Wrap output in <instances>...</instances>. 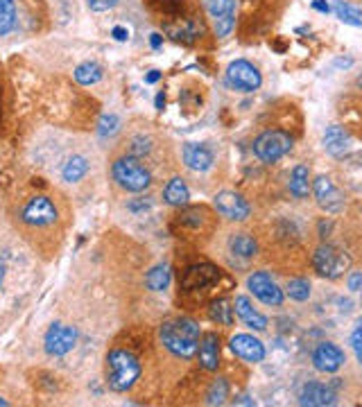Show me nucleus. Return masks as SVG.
Listing matches in <instances>:
<instances>
[{
	"label": "nucleus",
	"instance_id": "cd10ccee",
	"mask_svg": "<svg viewBox=\"0 0 362 407\" xmlns=\"http://www.w3.org/2000/svg\"><path fill=\"white\" fill-rule=\"evenodd\" d=\"M16 26V5L14 0H0V36L9 34Z\"/></svg>",
	"mask_w": 362,
	"mask_h": 407
},
{
	"label": "nucleus",
	"instance_id": "473e14b6",
	"mask_svg": "<svg viewBox=\"0 0 362 407\" xmlns=\"http://www.w3.org/2000/svg\"><path fill=\"white\" fill-rule=\"evenodd\" d=\"M120 3V0H89V7L93 11H107L111 7H116Z\"/></svg>",
	"mask_w": 362,
	"mask_h": 407
},
{
	"label": "nucleus",
	"instance_id": "2eb2a0df",
	"mask_svg": "<svg viewBox=\"0 0 362 407\" xmlns=\"http://www.w3.org/2000/svg\"><path fill=\"white\" fill-rule=\"evenodd\" d=\"M299 403L308 407H324L335 403V391L324 382H308L299 394Z\"/></svg>",
	"mask_w": 362,
	"mask_h": 407
},
{
	"label": "nucleus",
	"instance_id": "7ed1b4c3",
	"mask_svg": "<svg viewBox=\"0 0 362 407\" xmlns=\"http://www.w3.org/2000/svg\"><path fill=\"white\" fill-rule=\"evenodd\" d=\"M111 177L127 192H143L152 183V172L145 168L141 158L132 154H122L111 163Z\"/></svg>",
	"mask_w": 362,
	"mask_h": 407
},
{
	"label": "nucleus",
	"instance_id": "4468645a",
	"mask_svg": "<svg viewBox=\"0 0 362 407\" xmlns=\"http://www.w3.org/2000/svg\"><path fill=\"white\" fill-rule=\"evenodd\" d=\"M231 351L243 357L245 362H263L265 357V347L263 342L256 340L254 335H245V332H238V335H233L231 342H229Z\"/></svg>",
	"mask_w": 362,
	"mask_h": 407
},
{
	"label": "nucleus",
	"instance_id": "4be33fe9",
	"mask_svg": "<svg viewBox=\"0 0 362 407\" xmlns=\"http://www.w3.org/2000/svg\"><path fill=\"white\" fill-rule=\"evenodd\" d=\"M290 192L297 200H304L310 192V172L306 165H297L290 175Z\"/></svg>",
	"mask_w": 362,
	"mask_h": 407
},
{
	"label": "nucleus",
	"instance_id": "0eeeda50",
	"mask_svg": "<svg viewBox=\"0 0 362 407\" xmlns=\"http://www.w3.org/2000/svg\"><path fill=\"white\" fill-rule=\"evenodd\" d=\"M23 222L34 229L53 227L57 222V208L53 202H50V197H43V195L32 197L23 208Z\"/></svg>",
	"mask_w": 362,
	"mask_h": 407
},
{
	"label": "nucleus",
	"instance_id": "f03ea898",
	"mask_svg": "<svg viewBox=\"0 0 362 407\" xmlns=\"http://www.w3.org/2000/svg\"><path fill=\"white\" fill-rule=\"evenodd\" d=\"M109 367V389L111 391H127L134 387V382L141 378V362L132 351L116 349L107 355Z\"/></svg>",
	"mask_w": 362,
	"mask_h": 407
},
{
	"label": "nucleus",
	"instance_id": "393cba45",
	"mask_svg": "<svg viewBox=\"0 0 362 407\" xmlns=\"http://www.w3.org/2000/svg\"><path fill=\"white\" fill-rule=\"evenodd\" d=\"M75 80H78L82 86H91L102 80V66L95 64V61H84V64L75 68Z\"/></svg>",
	"mask_w": 362,
	"mask_h": 407
},
{
	"label": "nucleus",
	"instance_id": "c756f323",
	"mask_svg": "<svg viewBox=\"0 0 362 407\" xmlns=\"http://www.w3.org/2000/svg\"><path fill=\"white\" fill-rule=\"evenodd\" d=\"M285 292H288L290 299H294V301H306L310 297V283L306 278H292V281H288Z\"/></svg>",
	"mask_w": 362,
	"mask_h": 407
},
{
	"label": "nucleus",
	"instance_id": "b1692460",
	"mask_svg": "<svg viewBox=\"0 0 362 407\" xmlns=\"http://www.w3.org/2000/svg\"><path fill=\"white\" fill-rule=\"evenodd\" d=\"M86 172H89V161H86L84 156H73V158H68L64 170H61V177H64V181H68V183H75V181L84 179Z\"/></svg>",
	"mask_w": 362,
	"mask_h": 407
},
{
	"label": "nucleus",
	"instance_id": "1a4fd4ad",
	"mask_svg": "<svg viewBox=\"0 0 362 407\" xmlns=\"http://www.w3.org/2000/svg\"><path fill=\"white\" fill-rule=\"evenodd\" d=\"M215 211L227 217L231 222H243L249 217V213H252V208H249L247 200H243V197L238 192H231V190H222L215 195Z\"/></svg>",
	"mask_w": 362,
	"mask_h": 407
},
{
	"label": "nucleus",
	"instance_id": "f704fd0d",
	"mask_svg": "<svg viewBox=\"0 0 362 407\" xmlns=\"http://www.w3.org/2000/svg\"><path fill=\"white\" fill-rule=\"evenodd\" d=\"M310 3H313V7L317 11H321V14H329V11H331V7L326 3H321V0H310Z\"/></svg>",
	"mask_w": 362,
	"mask_h": 407
},
{
	"label": "nucleus",
	"instance_id": "2f4dec72",
	"mask_svg": "<svg viewBox=\"0 0 362 407\" xmlns=\"http://www.w3.org/2000/svg\"><path fill=\"white\" fill-rule=\"evenodd\" d=\"M351 347L356 351V357H358V362H362V326H358L353 330V335H351Z\"/></svg>",
	"mask_w": 362,
	"mask_h": 407
},
{
	"label": "nucleus",
	"instance_id": "58836bf2",
	"mask_svg": "<svg viewBox=\"0 0 362 407\" xmlns=\"http://www.w3.org/2000/svg\"><path fill=\"white\" fill-rule=\"evenodd\" d=\"M152 45H154V48H161V36H159V34H152Z\"/></svg>",
	"mask_w": 362,
	"mask_h": 407
},
{
	"label": "nucleus",
	"instance_id": "9d476101",
	"mask_svg": "<svg viewBox=\"0 0 362 407\" xmlns=\"http://www.w3.org/2000/svg\"><path fill=\"white\" fill-rule=\"evenodd\" d=\"M78 342V330L66 324H55L46 332V351L50 355H66Z\"/></svg>",
	"mask_w": 362,
	"mask_h": 407
},
{
	"label": "nucleus",
	"instance_id": "f3484780",
	"mask_svg": "<svg viewBox=\"0 0 362 407\" xmlns=\"http://www.w3.org/2000/svg\"><path fill=\"white\" fill-rule=\"evenodd\" d=\"M233 310H235V315L240 317V322L245 326L254 328V330H265L267 328V317L260 315L256 308L252 305V301H249L247 297H243V294H240V297H235Z\"/></svg>",
	"mask_w": 362,
	"mask_h": 407
},
{
	"label": "nucleus",
	"instance_id": "dca6fc26",
	"mask_svg": "<svg viewBox=\"0 0 362 407\" xmlns=\"http://www.w3.org/2000/svg\"><path fill=\"white\" fill-rule=\"evenodd\" d=\"M183 163L195 172H204L213 165V152H211L206 145L188 143L183 145Z\"/></svg>",
	"mask_w": 362,
	"mask_h": 407
},
{
	"label": "nucleus",
	"instance_id": "79ce46f5",
	"mask_svg": "<svg viewBox=\"0 0 362 407\" xmlns=\"http://www.w3.org/2000/svg\"><path fill=\"white\" fill-rule=\"evenodd\" d=\"M360 84H362V77H360Z\"/></svg>",
	"mask_w": 362,
	"mask_h": 407
},
{
	"label": "nucleus",
	"instance_id": "4c0bfd02",
	"mask_svg": "<svg viewBox=\"0 0 362 407\" xmlns=\"http://www.w3.org/2000/svg\"><path fill=\"white\" fill-rule=\"evenodd\" d=\"M164 104H166V97H164V93H159V95H156V107L164 109Z\"/></svg>",
	"mask_w": 362,
	"mask_h": 407
},
{
	"label": "nucleus",
	"instance_id": "c85d7f7f",
	"mask_svg": "<svg viewBox=\"0 0 362 407\" xmlns=\"http://www.w3.org/2000/svg\"><path fill=\"white\" fill-rule=\"evenodd\" d=\"M229 396V382L224 378H218L213 385L208 387V394H206V403L208 405H222Z\"/></svg>",
	"mask_w": 362,
	"mask_h": 407
},
{
	"label": "nucleus",
	"instance_id": "7c9ffc66",
	"mask_svg": "<svg viewBox=\"0 0 362 407\" xmlns=\"http://www.w3.org/2000/svg\"><path fill=\"white\" fill-rule=\"evenodd\" d=\"M118 127H120V120L116 116H105L102 120H100V134H102V136L116 134Z\"/></svg>",
	"mask_w": 362,
	"mask_h": 407
},
{
	"label": "nucleus",
	"instance_id": "5701e85b",
	"mask_svg": "<svg viewBox=\"0 0 362 407\" xmlns=\"http://www.w3.org/2000/svg\"><path fill=\"white\" fill-rule=\"evenodd\" d=\"M145 286L152 292H164L170 286V267L168 265H156L147 271L145 276Z\"/></svg>",
	"mask_w": 362,
	"mask_h": 407
},
{
	"label": "nucleus",
	"instance_id": "6ab92c4d",
	"mask_svg": "<svg viewBox=\"0 0 362 407\" xmlns=\"http://www.w3.org/2000/svg\"><path fill=\"white\" fill-rule=\"evenodd\" d=\"M324 147H326V152L333 156H344L348 152V147H351V136L344 131V127L331 125L326 134H324Z\"/></svg>",
	"mask_w": 362,
	"mask_h": 407
},
{
	"label": "nucleus",
	"instance_id": "423d86ee",
	"mask_svg": "<svg viewBox=\"0 0 362 407\" xmlns=\"http://www.w3.org/2000/svg\"><path fill=\"white\" fill-rule=\"evenodd\" d=\"M227 84L235 91L254 93L256 89H260L263 77H260V72L254 64H249L245 59H238V61H231L227 68Z\"/></svg>",
	"mask_w": 362,
	"mask_h": 407
},
{
	"label": "nucleus",
	"instance_id": "39448f33",
	"mask_svg": "<svg viewBox=\"0 0 362 407\" xmlns=\"http://www.w3.org/2000/svg\"><path fill=\"white\" fill-rule=\"evenodd\" d=\"M313 265L317 269V274L324 278H340L344 271L351 265V258L344 251L335 249L331 244H321L319 249L313 254Z\"/></svg>",
	"mask_w": 362,
	"mask_h": 407
},
{
	"label": "nucleus",
	"instance_id": "e433bc0d",
	"mask_svg": "<svg viewBox=\"0 0 362 407\" xmlns=\"http://www.w3.org/2000/svg\"><path fill=\"white\" fill-rule=\"evenodd\" d=\"M156 80H159V70H152V72H149V75L145 77V82H147V84H154Z\"/></svg>",
	"mask_w": 362,
	"mask_h": 407
},
{
	"label": "nucleus",
	"instance_id": "ddd939ff",
	"mask_svg": "<svg viewBox=\"0 0 362 407\" xmlns=\"http://www.w3.org/2000/svg\"><path fill=\"white\" fill-rule=\"evenodd\" d=\"M208 14L213 16L215 21V32L218 36H227L233 30V23H235V7H233V0H204Z\"/></svg>",
	"mask_w": 362,
	"mask_h": 407
},
{
	"label": "nucleus",
	"instance_id": "aec40b11",
	"mask_svg": "<svg viewBox=\"0 0 362 407\" xmlns=\"http://www.w3.org/2000/svg\"><path fill=\"white\" fill-rule=\"evenodd\" d=\"M164 200L170 204V206H186L191 200V192H188V186L183 183V179L174 177L166 183L164 188Z\"/></svg>",
	"mask_w": 362,
	"mask_h": 407
},
{
	"label": "nucleus",
	"instance_id": "f8f14e48",
	"mask_svg": "<svg viewBox=\"0 0 362 407\" xmlns=\"http://www.w3.org/2000/svg\"><path fill=\"white\" fill-rule=\"evenodd\" d=\"M346 362L344 351L333 342H321L313 351V364L321 374H335Z\"/></svg>",
	"mask_w": 362,
	"mask_h": 407
},
{
	"label": "nucleus",
	"instance_id": "a19ab883",
	"mask_svg": "<svg viewBox=\"0 0 362 407\" xmlns=\"http://www.w3.org/2000/svg\"><path fill=\"white\" fill-rule=\"evenodd\" d=\"M5 405H7V401H5V398H0V407H5Z\"/></svg>",
	"mask_w": 362,
	"mask_h": 407
},
{
	"label": "nucleus",
	"instance_id": "9b49d317",
	"mask_svg": "<svg viewBox=\"0 0 362 407\" xmlns=\"http://www.w3.org/2000/svg\"><path fill=\"white\" fill-rule=\"evenodd\" d=\"M313 190L317 197V204L326 213H342L344 211V195L335 188V183L329 177H317L313 183Z\"/></svg>",
	"mask_w": 362,
	"mask_h": 407
},
{
	"label": "nucleus",
	"instance_id": "ea45409f",
	"mask_svg": "<svg viewBox=\"0 0 362 407\" xmlns=\"http://www.w3.org/2000/svg\"><path fill=\"white\" fill-rule=\"evenodd\" d=\"M3 278H5V265L0 261V286H3Z\"/></svg>",
	"mask_w": 362,
	"mask_h": 407
},
{
	"label": "nucleus",
	"instance_id": "c9c22d12",
	"mask_svg": "<svg viewBox=\"0 0 362 407\" xmlns=\"http://www.w3.org/2000/svg\"><path fill=\"white\" fill-rule=\"evenodd\" d=\"M111 34H114L118 41H124V39H127V36H129V32L124 30V28H114V32H111Z\"/></svg>",
	"mask_w": 362,
	"mask_h": 407
},
{
	"label": "nucleus",
	"instance_id": "bb28decb",
	"mask_svg": "<svg viewBox=\"0 0 362 407\" xmlns=\"http://www.w3.org/2000/svg\"><path fill=\"white\" fill-rule=\"evenodd\" d=\"M233 303L229 299H218L213 305H211V319L222 326H231L233 324Z\"/></svg>",
	"mask_w": 362,
	"mask_h": 407
},
{
	"label": "nucleus",
	"instance_id": "20e7f679",
	"mask_svg": "<svg viewBox=\"0 0 362 407\" xmlns=\"http://www.w3.org/2000/svg\"><path fill=\"white\" fill-rule=\"evenodd\" d=\"M290 150H292V136L279 129L263 131L254 141V154L263 163H277L279 158H283Z\"/></svg>",
	"mask_w": 362,
	"mask_h": 407
},
{
	"label": "nucleus",
	"instance_id": "a878e982",
	"mask_svg": "<svg viewBox=\"0 0 362 407\" xmlns=\"http://www.w3.org/2000/svg\"><path fill=\"white\" fill-rule=\"evenodd\" d=\"M335 14H338L340 21L348 23V26H356V28H362V9L348 5L346 0H335Z\"/></svg>",
	"mask_w": 362,
	"mask_h": 407
},
{
	"label": "nucleus",
	"instance_id": "f257e3e1",
	"mask_svg": "<svg viewBox=\"0 0 362 407\" xmlns=\"http://www.w3.org/2000/svg\"><path fill=\"white\" fill-rule=\"evenodd\" d=\"M159 337L172 355L191 360L199 347V326L193 319H172L161 326Z\"/></svg>",
	"mask_w": 362,
	"mask_h": 407
},
{
	"label": "nucleus",
	"instance_id": "72a5a7b5",
	"mask_svg": "<svg viewBox=\"0 0 362 407\" xmlns=\"http://www.w3.org/2000/svg\"><path fill=\"white\" fill-rule=\"evenodd\" d=\"M360 288H362V271H351L348 274V290L358 292Z\"/></svg>",
	"mask_w": 362,
	"mask_h": 407
},
{
	"label": "nucleus",
	"instance_id": "a211bd4d",
	"mask_svg": "<svg viewBox=\"0 0 362 407\" xmlns=\"http://www.w3.org/2000/svg\"><path fill=\"white\" fill-rule=\"evenodd\" d=\"M199 364H202L206 371H215L220 367V340L215 332H206V335L199 340Z\"/></svg>",
	"mask_w": 362,
	"mask_h": 407
},
{
	"label": "nucleus",
	"instance_id": "6e6552de",
	"mask_svg": "<svg viewBox=\"0 0 362 407\" xmlns=\"http://www.w3.org/2000/svg\"><path fill=\"white\" fill-rule=\"evenodd\" d=\"M247 286H249V290H252L254 297L258 301H263L265 305L277 308V305L283 303V290L272 281V276L267 274V271H254V274L249 276Z\"/></svg>",
	"mask_w": 362,
	"mask_h": 407
},
{
	"label": "nucleus",
	"instance_id": "412c9836",
	"mask_svg": "<svg viewBox=\"0 0 362 407\" xmlns=\"http://www.w3.org/2000/svg\"><path fill=\"white\" fill-rule=\"evenodd\" d=\"M229 249L233 256H240V258H254L258 254V244L256 240L249 236V233H235L229 242Z\"/></svg>",
	"mask_w": 362,
	"mask_h": 407
}]
</instances>
